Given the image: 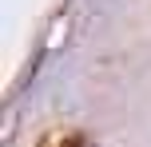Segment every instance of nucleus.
I'll return each mask as SVG.
<instances>
[{"label":"nucleus","instance_id":"nucleus-1","mask_svg":"<svg viewBox=\"0 0 151 147\" xmlns=\"http://www.w3.org/2000/svg\"><path fill=\"white\" fill-rule=\"evenodd\" d=\"M40 147H88V139H83L80 131H56V135H48Z\"/></svg>","mask_w":151,"mask_h":147}]
</instances>
